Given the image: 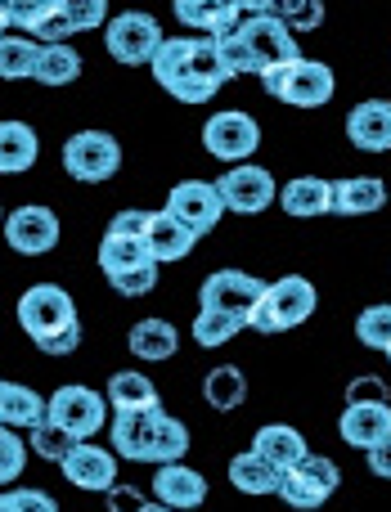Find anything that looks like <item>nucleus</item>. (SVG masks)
<instances>
[{"label":"nucleus","instance_id":"obj_20","mask_svg":"<svg viewBox=\"0 0 391 512\" xmlns=\"http://www.w3.org/2000/svg\"><path fill=\"white\" fill-rule=\"evenodd\" d=\"M338 436L369 454L391 436V405H347L338 418Z\"/></svg>","mask_w":391,"mask_h":512},{"label":"nucleus","instance_id":"obj_51","mask_svg":"<svg viewBox=\"0 0 391 512\" xmlns=\"http://www.w3.org/2000/svg\"><path fill=\"white\" fill-rule=\"evenodd\" d=\"M144 512H180V508H167V504H144Z\"/></svg>","mask_w":391,"mask_h":512},{"label":"nucleus","instance_id":"obj_37","mask_svg":"<svg viewBox=\"0 0 391 512\" xmlns=\"http://www.w3.org/2000/svg\"><path fill=\"white\" fill-rule=\"evenodd\" d=\"M59 5L63 0H5L0 18H5V32H36Z\"/></svg>","mask_w":391,"mask_h":512},{"label":"nucleus","instance_id":"obj_32","mask_svg":"<svg viewBox=\"0 0 391 512\" xmlns=\"http://www.w3.org/2000/svg\"><path fill=\"white\" fill-rule=\"evenodd\" d=\"M41 50H45V45L23 41V36L5 32V41H0V77H5V81H27V77H36Z\"/></svg>","mask_w":391,"mask_h":512},{"label":"nucleus","instance_id":"obj_31","mask_svg":"<svg viewBox=\"0 0 391 512\" xmlns=\"http://www.w3.org/2000/svg\"><path fill=\"white\" fill-rule=\"evenodd\" d=\"M203 396H207V405L212 409L230 414V409H239L243 400H248V378H243V369H234V364H221V369L207 373Z\"/></svg>","mask_w":391,"mask_h":512},{"label":"nucleus","instance_id":"obj_45","mask_svg":"<svg viewBox=\"0 0 391 512\" xmlns=\"http://www.w3.org/2000/svg\"><path fill=\"white\" fill-rule=\"evenodd\" d=\"M391 400V391H387V382L383 378H351V387H347V405H387Z\"/></svg>","mask_w":391,"mask_h":512},{"label":"nucleus","instance_id":"obj_39","mask_svg":"<svg viewBox=\"0 0 391 512\" xmlns=\"http://www.w3.org/2000/svg\"><path fill=\"white\" fill-rule=\"evenodd\" d=\"M77 445H81L77 436H72V432H63L59 423H45V427H36V432H32V450L41 454L45 463H63L72 450H77Z\"/></svg>","mask_w":391,"mask_h":512},{"label":"nucleus","instance_id":"obj_38","mask_svg":"<svg viewBox=\"0 0 391 512\" xmlns=\"http://www.w3.org/2000/svg\"><path fill=\"white\" fill-rule=\"evenodd\" d=\"M270 14H275L279 23H288L293 32H315V27L324 23V5H320V0H275V5H270Z\"/></svg>","mask_w":391,"mask_h":512},{"label":"nucleus","instance_id":"obj_50","mask_svg":"<svg viewBox=\"0 0 391 512\" xmlns=\"http://www.w3.org/2000/svg\"><path fill=\"white\" fill-rule=\"evenodd\" d=\"M239 5H243V14H270L275 0H239Z\"/></svg>","mask_w":391,"mask_h":512},{"label":"nucleus","instance_id":"obj_29","mask_svg":"<svg viewBox=\"0 0 391 512\" xmlns=\"http://www.w3.org/2000/svg\"><path fill=\"white\" fill-rule=\"evenodd\" d=\"M198 243V234L189 230L185 221H176V216L162 207V212H153V225H149V248H153V261H180V256H189Z\"/></svg>","mask_w":391,"mask_h":512},{"label":"nucleus","instance_id":"obj_14","mask_svg":"<svg viewBox=\"0 0 391 512\" xmlns=\"http://www.w3.org/2000/svg\"><path fill=\"white\" fill-rule=\"evenodd\" d=\"M59 468L68 477V486H77V490H104L108 495L117 486V450H104L95 441H81Z\"/></svg>","mask_w":391,"mask_h":512},{"label":"nucleus","instance_id":"obj_43","mask_svg":"<svg viewBox=\"0 0 391 512\" xmlns=\"http://www.w3.org/2000/svg\"><path fill=\"white\" fill-rule=\"evenodd\" d=\"M221 59H225V68H230V77H257V59H252L248 41H243L239 32L221 36Z\"/></svg>","mask_w":391,"mask_h":512},{"label":"nucleus","instance_id":"obj_17","mask_svg":"<svg viewBox=\"0 0 391 512\" xmlns=\"http://www.w3.org/2000/svg\"><path fill=\"white\" fill-rule=\"evenodd\" d=\"M167 409H140V414H113V450L131 463H149L153 459V436H158V418Z\"/></svg>","mask_w":391,"mask_h":512},{"label":"nucleus","instance_id":"obj_46","mask_svg":"<svg viewBox=\"0 0 391 512\" xmlns=\"http://www.w3.org/2000/svg\"><path fill=\"white\" fill-rule=\"evenodd\" d=\"M149 225H153V212L126 207V212L113 216V225H108V230H113V234H131V239H149Z\"/></svg>","mask_w":391,"mask_h":512},{"label":"nucleus","instance_id":"obj_16","mask_svg":"<svg viewBox=\"0 0 391 512\" xmlns=\"http://www.w3.org/2000/svg\"><path fill=\"white\" fill-rule=\"evenodd\" d=\"M347 140L360 153H391V99H365L351 108Z\"/></svg>","mask_w":391,"mask_h":512},{"label":"nucleus","instance_id":"obj_23","mask_svg":"<svg viewBox=\"0 0 391 512\" xmlns=\"http://www.w3.org/2000/svg\"><path fill=\"white\" fill-rule=\"evenodd\" d=\"M279 207H284L293 221H311V216L333 212V180L320 176H297L279 189Z\"/></svg>","mask_w":391,"mask_h":512},{"label":"nucleus","instance_id":"obj_30","mask_svg":"<svg viewBox=\"0 0 391 512\" xmlns=\"http://www.w3.org/2000/svg\"><path fill=\"white\" fill-rule=\"evenodd\" d=\"M144 261H153L149 239H131V234H113V230L99 239V270H104L108 279L122 270H135V265H144Z\"/></svg>","mask_w":391,"mask_h":512},{"label":"nucleus","instance_id":"obj_8","mask_svg":"<svg viewBox=\"0 0 391 512\" xmlns=\"http://www.w3.org/2000/svg\"><path fill=\"white\" fill-rule=\"evenodd\" d=\"M261 144V126L252 122L248 113H239V108H225V113H212L203 126V149L212 153V158H221L225 167H239V162H248L252 153H257Z\"/></svg>","mask_w":391,"mask_h":512},{"label":"nucleus","instance_id":"obj_49","mask_svg":"<svg viewBox=\"0 0 391 512\" xmlns=\"http://www.w3.org/2000/svg\"><path fill=\"white\" fill-rule=\"evenodd\" d=\"M369 472H374V477H383V481H391V436L383 445H374V450H369Z\"/></svg>","mask_w":391,"mask_h":512},{"label":"nucleus","instance_id":"obj_35","mask_svg":"<svg viewBox=\"0 0 391 512\" xmlns=\"http://www.w3.org/2000/svg\"><path fill=\"white\" fill-rule=\"evenodd\" d=\"M189 454V427L180 423V418L162 414L158 418V436H153V468H162V463H185Z\"/></svg>","mask_w":391,"mask_h":512},{"label":"nucleus","instance_id":"obj_40","mask_svg":"<svg viewBox=\"0 0 391 512\" xmlns=\"http://www.w3.org/2000/svg\"><path fill=\"white\" fill-rule=\"evenodd\" d=\"M108 283H113V292H122V297H149V292L158 288V261H144V265H135V270H122Z\"/></svg>","mask_w":391,"mask_h":512},{"label":"nucleus","instance_id":"obj_47","mask_svg":"<svg viewBox=\"0 0 391 512\" xmlns=\"http://www.w3.org/2000/svg\"><path fill=\"white\" fill-rule=\"evenodd\" d=\"M72 32H77V27L68 23V14H63V5H59V9H54V14H50V18H45L41 27H36L32 36H36V41H45V45H59V41H68Z\"/></svg>","mask_w":391,"mask_h":512},{"label":"nucleus","instance_id":"obj_2","mask_svg":"<svg viewBox=\"0 0 391 512\" xmlns=\"http://www.w3.org/2000/svg\"><path fill=\"white\" fill-rule=\"evenodd\" d=\"M315 306H320L315 283L302 279V274H284V279L270 283L266 297L257 301L248 328H257V333H288V328H302L306 319L315 315Z\"/></svg>","mask_w":391,"mask_h":512},{"label":"nucleus","instance_id":"obj_7","mask_svg":"<svg viewBox=\"0 0 391 512\" xmlns=\"http://www.w3.org/2000/svg\"><path fill=\"white\" fill-rule=\"evenodd\" d=\"M50 423H59L63 432H72L77 441H90L108 427V396L81 387V382H68L50 396Z\"/></svg>","mask_w":391,"mask_h":512},{"label":"nucleus","instance_id":"obj_11","mask_svg":"<svg viewBox=\"0 0 391 512\" xmlns=\"http://www.w3.org/2000/svg\"><path fill=\"white\" fill-rule=\"evenodd\" d=\"M216 189H221L225 212H239V216L266 212V207L279 198L275 176H270L266 167H257V162H239V167H225V176L216 180Z\"/></svg>","mask_w":391,"mask_h":512},{"label":"nucleus","instance_id":"obj_18","mask_svg":"<svg viewBox=\"0 0 391 512\" xmlns=\"http://www.w3.org/2000/svg\"><path fill=\"white\" fill-rule=\"evenodd\" d=\"M176 18L194 32L207 36H234L243 27V5L239 0H176Z\"/></svg>","mask_w":391,"mask_h":512},{"label":"nucleus","instance_id":"obj_33","mask_svg":"<svg viewBox=\"0 0 391 512\" xmlns=\"http://www.w3.org/2000/svg\"><path fill=\"white\" fill-rule=\"evenodd\" d=\"M81 77V54L72 50L68 41H59V45H45L41 50V63H36V77L32 81H41V86H68V81H77Z\"/></svg>","mask_w":391,"mask_h":512},{"label":"nucleus","instance_id":"obj_4","mask_svg":"<svg viewBox=\"0 0 391 512\" xmlns=\"http://www.w3.org/2000/svg\"><path fill=\"white\" fill-rule=\"evenodd\" d=\"M63 171L77 185H104L122 171V144L108 131H77L63 144Z\"/></svg>","mask_w":391,"mask_h":512},{"label":"nucleus","instance_id":"obj_44","mask_svg":"<svg viewBox=\"0 0 391 512\" xmlns=\"http://www.w3.org/2000/svg\"><path fill=\"white\" fill-rule=\"evenodd\" d=\"M0 512H59V504H54L45 490H5L0 495Z\"/></svg>","mask_w":391,"mask_h":512},{"label":"nucleus","instance_id":"obj_34","mask_svg":"<svg viewBox=\"0 0 391 512\" xmlns=\"http://www.w3.org/2000/svg\"><path fill=\"white\" fill-rule=\"evenodd\" d=\"M243 319L239 315H225V310H203L198 306V315H194V342L198 346H207V351H216V346H225L234 333H243Z\"/></svg>","mask_w":391,"mask_h":512},{"label":"nucleus","instance_id":"obj_24","mask_svg":"<svg viewBox=\"0 0 391 512\" xmlns=\"http://www.w3.org/2000/svg\"><path fill=\"white\" fill-rule=\"evenodd\" d=\"M387 207V185L378 176H351L333 185V212L338 216H374Z\"/></svg>","mask_w":391,"mask_h":512},{"label":"nucleus","instance_id":"obj_21","mask_svg":"<svg viewBox=\"0 0 391 512\" xmlns=\"http://www.w3.org/2000/svg\"><path fill=\"white\" fill-rule=\"evenodd\" d=\"M0 423L14 432H36L50 423V400L36 396L23 382H0Z\"/></svg>","mask_w":391,"mask_h":512},{"label":"nucleus","instance_id":"obj_5","mask_svg":"<svg viewBox=\"0 0 391 512\" xmlns=\"http://www.w3.org/2000/svg\"><path fill=\"white\" fill-rule=\"evenodd\" d=\"M162 41H167V36H162L158 18L140 14V9H126V14L108 18V27H104L108 54H113L117 63H126V68L153 63V59H158V50H162Z\"/></svg>","mask_w":391,"mask_h":512},{"label":"nucleus","instance_id":"obj_13","mask_svg":"<svg viewBox=\"0 0 391 512\" xmlns=\"http://www.w3.org/2000/svg\"><path fill=\"white\" fill-rule=\"evenodd\" d=\"M5 239H9V248L23 256H45L59 248V216L36 203L14 207V212L5 216Z\"/></svg>","mask_w":391,"mask_h":512},{"label":"nucleus","instance_id":"obj_26","mask_svg":"<svg viewBox=\"0 0 391 512\" xmlns=\"http://www.w3.org/2000/svg\"><path fill=\"white\" fill-rule=\"evenodd\" d=\"M108 405H113V414H140V409H162V396L158 387H153L144 373L126 369V373H113L108 378Z\"/></svg>","mask_w":391,"mask_h":512},{"label":"nucleus","instance_id":"obj_9","mask_svg":"<svg viewBox=\"0 0 391 512\" xmlns=\"http://www.w3.org/2000/svg\"><path fill=\"white\" fill-rule=\"evenodd\" d=\"M270 283L252 279L248 270H216L203 279V292H198V306L203 310H225V315H239L243 324L252 319L257 301L266 297Z\"/></svg>","mask_w":391,"mask_h":512},{"label":"nucleus","instance_id":"obj_6","mask_svg":"<svg viewBox=\"0 0 391 512\" xmlns=\"http://www.w3.org/2000/svg\"><path fill=\"white\" fill-rule=\"evenodd\" d=\"M338 486H342V468L333 459H324V454H306L297 468H288L284 472V504L288 508H297V512H315V508H324L333 495H338Z\"/></svg>","mask_w":391,"mask_h":512},{"label":"nucleus","instance_id":"obj_12","mask_svg":"<svg viewBox=\"0 0 391 512\" xmlns=\"http://www.w3.org/2000/svg\"><path fill=\"white\" fill-rule=\"evenodd\" d=\"M167 212L176 216V221H185L189 230L203 239V234H212L216 225H221L225 203H221V189H216V180H180V185H171Z\"/></svg>","mask_w":391,"mask_h":512},{"label":"nucleus","instance_id":"obj_19","mask_svg":"<svg viewBox=\"0 0 391 512\" xmlns=\"http://www.w3.org/2000/svg\"><path fill=\"white\" fill-rule=\"evenodd\" d=\"M153 495H158V504L189 512L207 499V477L194 472L189 463H162V468L153 472Z\"/></svg>","mask_w":391,"mask_h":512},{"label":"nucleus","instance_id":"obj_48","mask_svg":"<svg viewBox=\"0 0 391 512\" xmlns=\"http://www.w3.org/2000/svg\"><path fill=\"white\" fill-rule=\"evenodd\" d=\"M144 504H149V499H144L140 490H131V486L108 490V512H144Z\"/></svg>","mask_w":391,"mask_h":512},{"label":"nucleus","instance_id":"obj_25","mask_svg":"<svg viewBox=\"0 0 391 512\" xmlns=\"http://www.w3.org/2000/svg\"><path fill=\"white\" fill-rule=\"evenodd\" d=\"M252 450L261 454V459H270L275 468H297V463L306 459V436L297 432V427H288V423H266L257 436H252Z\"/></svg>","mask_w":391,"mask_h":512},{"label":"nucleus","instance_id":"obj_41","mask_svg":"<svg viewBox=\"0 0 391 512\" xmlns=\"http://www.w3.org/2000/svg\"><path fill=\"white\" fill-rule=\"evenodd\" d=\"M23 468H27V445H23V436H14V427H5L0 432V481L14 486L23 477Z\"/></svg>","mask_w":391,"mask_h":512},{"label":"nucleus","instance_id":"obj_15","mask_svg":"<svg viewBox=\"0 0 391 512\" xmlns=\"http://www.w3.org/2000/svg\"><path fill=\"white\" fill-rule=\"evenodd\" d=\"M333 90H338V77H333V68L329 63H320V59H297L293 63V72H288V81H284V104H293V108H324L333 99Z\"/></svg>","mask_w":391,"mask_h":512},{"label":"nucleus","instance_id":"obj_42","mask_svg":"<svg viewBox=\"0 0 391 512\" xmlns=\"http://www.w3.org/2000/svg\"><path fill=\"white\" fill-rule=\"evenodd\" d=\"M63 14L77 32H90V27H108V0H63Z\"/></svg>","mask_w":391,"mask_h":512},{"label":"nucleus","instance_id":"obj_52","mask_svg":"<svg viewBox=\"0 0 391 512\" xmlns=\"http://www.w3.org/2000/svg\"><path fill=\"white\" fill-rule=\"evenodd\" d=\"M387 360H391V351H387Z\"/></svg>","mask_w":391,"mask_h":512},{"label":"nucleus","instance_id":"obj_27","mask_svg":"<svg viewBox=\"0 0 391 512\" xmlns=\"http://www.w3.org/2000/svg\"><path fill=\"white\" fill-rule=\"evenodd\" d=\"M36 153H41L36 131L27 122L9 117V122L0 126V171H5V176H23V171L36 167Z\"/></svg>","mask_w":391,"mask_h":512},{"label":"nucleus","instance_id":"obj_3","mask_svg":"<svg viewBox=\"0 0 391 512\" xmlns=\"http://www.w3.org/2000/svg\"><path fill=\"white\" fill-rule=\"evenodd\" d=\"M149 68H153V77H158V86L167 90L171 99H180V104H207V99L221 90L194 72V41H189V36H167Z\"/></svg>","mask_w":391,"mask_h":512},{"label":"nucleus","instance_id":"obj_10","mask_svg":"<svg viewBox=\"0 0 391 512\" xmlns=\"http://www.w3.org/2000/svg\"><path fill=\"white\" fill-rule=\"evenodd\" d=\"M239 36L248 41L252 59H257V77L270 68H279V63H297L302 59V45H297V32L288 23H279L275 14H252L243 18Z\"/></svg>","mask_w":391,"mask_h":512},{"label":"nucleus","instance_id":"obj_28","mask_svg":"<svg viewBox=\"0 0 391 512\" xmlns=\"http://www.w3.org/2000/svg\"><path fill=\"white\" fill-rule=\"evenodd\" d=\"M126 346H131L135 360L158 364V360H171V355L180 351V333L167 324V319H140V324L131 328V337H126Z\"/></svg>","mask_w":391,"mask_h":512},{"label":"nucleus","instance_id":"obj_36","mask_svg":"<svg viewBox=\"0 0 391 512\" xmlns=\"http://www.w3.org/2000/svg\"><path fill=\"white\" fill-rule=\"evenodd\" d=\"M356 342L369 351H391V301L365 306L356 315Z\"/></svg>","mask_w":391,"mask_h":512},{"label":"nucleus","instance_id":"obj_22","mask_svg":"<svg viewBox=\"0 0 391 512\" xmlns=\"http://www.w3.org/2000/svg\"><path fill=\"white\" fill-rule=\"evenodd\" d=\"M230 486L239 495H252V499H266V495H279L284 490V468H275L270 459H261L257 450H243L230 459Z\"/></svg>","mask_w":391,"mask_h":512},{"label":"nucleus","instance_id":"obj_1","mask_svg":"<svg viewBox=\"0 0 391 512\" xmlns=\"http://www.w3.org/2000/svg\"><path fill=\"white\" fill-rule=\"evenodd\" d=\"M18 324L45 355H72L81 346L77 306L59 283H36L18 297Z\"/></svg>","mask_w":391,"mask_h":512}]
</instances>
